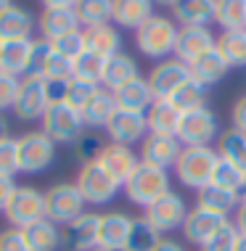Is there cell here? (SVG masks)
I'll return each instance as SVG.
<instances>
[{
    "instance_id": "cell-34",
    "label": "cell",
    "mask_w": 246,
    "mask_h": 251,
    "mask_svg": "<svg viewBox=\"0 0 246 251\" xmlns=\"http://www.w3.org/2000/svg\"><path fill=\"white\" fill-rule=\"evenodd\" d=\"M217 153H220V159L230 161V164H236L238 169L246 172V135L238 132L236 127L220 132V138H217Z\"/></svg>"
},
{
    "instance_id": "cell-13",
    "label": "cell",
    "mask_w": 246,
    "mask_h": 251,
    "mask_svg": "<svg viewBox=\"0 0 246 251\" xmlns=\"http://www.w3.org/2000/svg\"><path fill=\"white\" fill-rule=\"evenodd\" d=\"M215 48H217V37L212 35L209 26H180L172 56L191 66L193 61H199L204 53H209Z\"/></svg>"
},
{
    "instance_id": "cell-33",
    "label": "cell",
    "mask_w": 246,
    "mask_h": 251,
    "mask_svg": "<svg viewBox=\"0 0 246 251\" xmlns=\"http://www.w3.org/2000/svg\"><path fill=\"white\" fill-rule=\"evenodd\" d=\"M114 111H117V100H114V93L101 87V90L93 96L90 103L85 106V111H82V119H85L87 127H106L109 119L114 117Z\"/></svg>"
},
{
    "instance_id": "cell-37",
    "label": "cell",
    "mask_w": 246,
    "mask_h": 251,
    "mask_svg": "<svg viewBox=\"0 0 246 251\" xmlns=\"http://www.w3.org/2000/svg\"><path fill=\"white\" fill-rule=\"evenodd\" d=\"M215 22L222 26V32L246 29V0H217Z\"/></svg>"
},
{
    "instance_id": "cell-42",
    "label": "cell",
    "mask_w": 246,
    "mask_h": 251,
    "mask_svg": "<svg viewBox=\"0 0 246 251\" xmlns=\"http://www.w3.org/2000/svg\"><path fill=\"white\" fill-rule=\"evenodd\" d=\"M53 50L58 56L69 58V61H77L82 53L87 50V35L82 29H74L69 35H61L58 40H53Z\"/></svg>"
},
{
    "instance_id": "cell-53",
    "label": "cell",
    "mask_w": 246,
    "mask_h": 251,
    "mask_svg": "<svg viewBox=\"0 0 246 251\" xmlns=\"http://www.w3.org/2000/svg\"><path fill=\"white\" fill-rule=\"evenodd\" d=\"M45 8H74L80 0H40Z\"/></svg>"
},
{
    "instance_id": "cell-55",
    "label": "cell",
    "mask_w": 246,
    "mask_h": 251,
    "mask_svg": "<svg viewBox=\"0 0 246 251\" xmlns=\"http://www.w3.org/2000/svg\"><path fill=\"white\" fill-rule=\"evenodd\" d=\"M0 140H8V122L0 114Z\"/></svg>"
},
{
    "instance_id": "cell-39",
    "label": "cell",
    "mask_w": 246,
    "mask_h": 251,
    "mask_svg": "<svg viewBox=\"0 0 246 251\" xmlns=\"http://www.w3.org/2000/svg\"><path fill=\"white\" fill-rule=\"evenodd\" d=\"M212 182L215 185L225 188V191H233V193H244L246 188V172L244 169H238L236 164H230V161L220 159L215 167V175H212Z\"/></svg>"
},
{
    "instance_id": "cell-40",
    "label": "cell",
    "mask_w": 246,
    "mask_h": 251,
    "mask_svg": "<svg viewBox=\"0 0 246 251\" xmlns=\"http://www.w3.org/2000/svg\"><path fill=\"white\" fill-rule=\"evenodd\" d=\"M204 98H207V85H201L199 79L191 77L169 100H172V103L180 108L183 114H186V111H193V108H201L204 106Z\"/></svg>"
},
{
    "instance_id": "cell-59",
    "label": "cell",
    "mask_w": 246,
    "mask_h": 251,
    "mask_svg": "<svg viewBox=\"0 0 246 251\" xmlns=\"http://www.w3.org/2000/svg\"><path fill=\"white\" fill-rule=\"evenodd\" d=\"M0 50H3V40H0Z\"/></svg>"
},
{
    "instance_id": "cell-49",
    "label": "cell",
    "mask_w": 246,
    "mask_h": 251,
    "mask_svg": "<svg viewBox=\"0 0 246 251\" xmlns=\"http://www.w3.org/2000/svg\"><path fill=\"white\" fill-rule=\"evenodd\" d=\"M0 251H29L27 249V241L19 227H8L0 233Z\"/></svg>"
},
{
    "instance_id": "cell-11",
    "label": "cell",
    "mask_w": 246,
    "mask_h": 251,
    "mask_svg": "<svg viewBox=\"0 0 246 251\" xmlns=\"http://www.w3.org/2000/svg\"><path fill=\"white\" fill-rule=\"evenodd\" d=\"M215 138H220L217 117L207 106L183 114L180 130H177V140H180L183 146H209Z\"/></svg>"
},
{
    "instance_id": "cell-60",
    "label": "cell",
    "mask_w": 246,
    "mask_h": 251,
    "mask_svg": "<svg viewBox=\"0 0 246 251\" xmlns=\"http://www.w3.org/2000/svg\"><path fill=\"white\" fill-rule=\"evenodd\" d=\"M95 251H106V249H95Z\"/></svg>"
},
{
    "instance_id": "cell-26",
    "label": "cell",
    "mask_w": 246,
    "mask_h": 251,
    "mask_svg": "<svg viewBox=\"0 0 246 251\" xmlns=\"http://www.w3.org/2000/svg\"><path fill=\"white\" fill-rule=\"evenodd\" d=\"M138 64H135L133 56H127V53H117V56L106 58V69H104V85L106 90H119L122 85L133 82V79H138Z\"/></svg>"
},
{
    "instance_id": "cell-23",
    "label": "cell",
    "mask_w": 246,
    "mask_h": 251,
    "mask_svg": "<svg viewBox=\"0 0 246 251\" xmlns=\"http://www.w3.org/2000/svg\"><path fill=\"white\" fill-rule=\"evenodd\" d=\"M114 100H117V108L146 114L156 98H154V93H151L148 79L146 77H138V79H133V82L122 85L119 90H114Z\"/></svg>"
},
{
    "instance_id": "cell-7",
    "label": "cell",
    "mask_w": 246,
    "mask_h": 251,
    "mask_svg": "<svg viewBox=\"0 0 246 251\" xmlns=\"http://www.w3.org/2000/svg\"><path fill=\"white\" fill-rule=\"evenodd\" d=\"M5 220H8L11 227L24 230L27 225H35V222L45 220V193H40L37 188H16L13 199L5 209Z\"/></svg>"
},
{
    "instance_id": "cell-32",
    "label": "cell",
    "mask_w": 246,
    "mask_h": 251,
    "mask_svg": "<svg viewBox=\"0 0 246 251\" xmlns=\"http://www.w3.org/2000/svg\"><path fill=\"white\" fill-rule=\"evenodd\" d=\"M228 69H230L228 61L222 58V53L217 50V48L209 50V53H204L199 61H193V64H191V74H193V79H199L201 85H215V82H220Z\"/></svg>"
},
{
    "instance_id": "cell-22",
    "label": "cell",
    "mask_w": 246,
    "mask_h": 251,
    "mask_svg": "<svg viewBox=\"0 0 246 251\" xmlns=\"http://www.w3.org/2000/svg\"><path fill=\"white\" fill-rule=\"evenodd\" d=\"M37 29L45 40H58L61 35H69V32L80 29V19L74 8H45L37 19Z\"/></svg>"
},
{
    "instance_id": "cell-43",
    "label": "cell",
    "mask_w": 246,
    "mask_h": 251,
    "mask_svg": "<svg viewBox=\"0 0 246 251\" xmlns=\"http://www.w3.org/2000/svg\"><path fill=\"white\" fill-rule=\"evenodd\" d=\"M101 87L93 85V82H82V79H72L69 82V93H66V103H69L72 108H77V111L82 114L85 111V106L93 100V96L98 93Z\"/></svg>"
},
{
    "instance_id": "cell-5",
    "label": "cell",
    "mask_w": 246,
    "mask_h": 251,
    "mask_svg": "<svg viewBox=\"0 0 246 251\" xmlns=\"http://www.w3.org/2000/svg\"><path fill=\"white\" fill-rule=\"evenodd\" d=\"M85 127L87 125L82 119V114L69 103L48 106V111L43 114V132L53 143H77Z\"/></svg>"
},
{
    "instance_id": "cell-54",
    "label": "cell",
    "mask_w": 246,
    "mask_h": 251,
    "mask_svg": "<svg viewBox=\"0 0 246 251\" xmlns=\"http://www.w3.org/2000/svg\"><path fill=\"white\" fill-rule=\"evenodd\" d=\"M154 251H186V249H183V246H180V243H177V241L162 238V241H159V246H156Z\"/></svg>"
},
{
    "instance_id": "cell-56",
    "label": "cell",
    "mask_w": 246,
    "mask_h": 251,
    "mask_svg": "<svg viewBox=\"0 0 246 251\" xmlns=\"http://www.w3.org/2000/svg\"><path fill=\"white\" fill-rule=\"evenodd\" d=\"M236 251H246V235H241V238H238V246H236Z\"/></svg>"
},
{
    "instance_id": "cell-8",
    "label": "cell",
    "mask_w": 246,
    "mask_h": 251,
    "mask_svg": "<svg viewBox=\"0 0 246 251\" xmlns=\"http://www.w3.org/2000/svg\"><path fill=\"white\" fill-rule=\"evenodd\" d=\"M74 185L80 188L82 199L87 203H109L114 201V196L119 193V182H114L106 175V169L98 164V161H85L80 167L77 182Z\"/></svg>"
},
{
    "instance_id": "cell-4",
    "label": "cell",
    "mask_w": 246,
    "mask_h": 251,
    "mask_svg": "<svg viewBox=\"0 0 246 251\" xmlns=\"http://www.w3.org/2000/svg\"><path fill=\"white\" fill-rule=\"evenodd\" d=\"M85 199L74 182H58L45 191V220L53 225H69L80 214H85Z\"/></svg>"
},
{
    "instance_id": "cell-24",
    "label": "cell",
    "mask_w": 246,
    "mask_h": 251,
    "mask_svg": "<svg viewBox=\"0 0 246 251\" xmlns=\"http://www.w3.org/2000/svg\"><path fill=\"white\" fill-rule=\"evenodd\" d=\"M172 13L180 26H209L215 22L217 0H175Z\"/></svg>"
},
{
    "instance_id": "cell-12",
    "label": "cell",
    "mask_w": 246,
    "mask_h": 251,
    "mask_svg": "<svg viewBox=\"0 0 246 251\" xmlns=\"http://www.w3.org/2000/svg\"><path fill=\"white\" fill-rule=\"evenodd\" d=\"M48 106L51 103H48V96H45V77H40V74H27V77H22L16 103H13V114L24 122L43 119Z\"/></svg>"
},
{
    "instance_id": "cell-41",
    "label": "cell",
    "mask_w": 246,
    "mask_h": 251,
    "mask_svg": "<svg viewBox=\"0 0 246 251\" xmlns=\"http://www.w3.org/2000/svg\"><path fill=\"white\" fill-rule=\"evenodd\" d=\"M238 238H241V233L236 230V225L233 222H225V225L217 227L199 249L201 251H236Z\"/></svg>"
},
{
    "instance_id": "cell-44",
    "label": "cell",
    "mask_w": 246,
    "mask_h": 251,
    "mask_svg": "<svg viewBox=\"0 0 246 251\" xmlns=\"http://www.w3.org/2000/svg\"><path fill=\"white\" fill-rule=\"evenodd\" d=\"M19 169V143L13 138L0 140V177H16Z\"/></svg>"
},
{
    "instance_id": "cell-51",
    "label": "cell",
    "mask_w": 246,
    "mask_h": 251,
    "mask_svg": "<svg viewBox=\"0 0 246 251\" xmlns=\"http://www.w3.org/2000/svg\"><path fill=\"white\" fill-rule=\"evenodd\" d=\"M233 127L246 135V96H241L233 106Z\"/></svg>"
},
{
    "instance_id": "cell-57",
    "label": "cell",
    "mask_w": 246,
    "mask_h": 251,
    "mask_svg": "<svg viewBox=\"0 0 246 251\" xmlns=\"http://www.w3.org/2000/svg\"><path fill=\"white\" fill-rule=\"evenodd\" d=\"M11 5H13V0H0V13H3L5 8H11Z\"/></svg>"
},
{
    "instance_id": "cell-38",
    "label": "cell",
    "mask_w": 246,
    "mask_h": 251,
    "mask_svg": "<svg viewBox=\"0 0 246 251\" xmlns=\"http://www.w3.org/2000/svg\"><path fill=\"white\" fill-rule=\"evenodd\" d=\"M104 69H106V58L93 50H85L74 61V79L98 85V82H104Z\"/></svg>"
},
{
    "instance_id": "cell-30",
    "label": "cell",
    "mask_w": 246,
    "mask_h": 251,
    "mask_svg": "<svg viewBox=\"0 0 246 251\" xmlns=\"http://www.w3.org/2000/svg\"><path fill=\"white\" fill-rule=\"evenodd\" d=\"M87 35V50L98 53L104 58H111L122 53V35L117 26L104 24V26H93V29H85Z\"/></svg>"
},
{
    "instance_id": "cell-3",
    "label": "cell",
    "mask_w": 246,
    "mask_h": 251,
    "mask_svg": "<svg viewBox=\"0 0 246 251\" xmlns=\"http://www.w3.org/2000/svg\"><path fill=\"white\" fill-rule=\"evenodd\" d=\"M122 188H125L130 201L146 209V206H151L156 199H162L164 193H169L167 169H159V167H151V164H146V161H140Z\"/></svg>"
},
{
    "instance_id": "cell-28",
    "label": "cell",
    "mask_w": 246,
    "mask_h": 251,
    "mask_svg": "<svg viewBox=\"0 0 246 251\" xmlns=\"http://www.w3.org/2000/svg\"><path fill=\"white\" fill-rule=\"evenodd\" d=\"M32 16L19 5H11L0 13V40L3 43H11V40H27L32 35Z\"/></svg>"
},
{
    "instance_id": "cell-58",
    "label": "cell",
    "mask_w": 246,
    "mask_h": 251,
    "mask_svg": "<svg viewBox=\"0 0 246 251\" xmlns=\"http://www.w3.org/2000/svg\"><path fill=\"white\" fill-rule=\"evenodd\" d=\"M154 3H159V5H169V8H172L175 0H154Z\"/></svg>"
},
{
    "instance_id": "cell-46",
    "label": "cell",
    "mask_w": 246,
    "mask_h": 251,
    "mask_svg": "<svg viewBox=\"0 0 246 251\" xmlns=\"http://www.w3.org/2000/svg\"><path fill=\"white\" fill-rule=\"evenodd\" d=\"M51 53H53L51 40H45V37L32 40V69H29V74H40L43 77V69H45L48 58H51Z\"/></svg>"
},
{
    "instance_id": "cell-36",
    "label": "cell",
    "mask_w": 246,
    "mask_h": 251,
    "mask_svg": "<svg viewBox=\"0 0 246 251\" xmlns=\"http://www.w3.org/2000/svg\"><path fill=\"white\" fill-rule=\"evenodd\" d=\"M159 241H162V235L143 217H138V220H133V227H130L122 251H154L159 246Z\"/></svg>"
},
{
    "instance_id": "cell-18",
    "label": "cell",
    "mask_w": 246,
    "mask_h": 251,
    "mask_svg": "<svg viewBox=\"0 0 246 251\" xmlns=\"http://www.w3.org/2000/svg\"><path fill=\"white\" fill-rule=\"evenodd\" d=\"M133 227V217L125 212H106L98 222V249L106 251H122L127 241V233Z\"/></svg>"
},
{
    "instance_id": "cell-1",
    "label": "cell",
    "mask_w": 246,
    "mask_h": 251,
    "mask_svg": "<svg viewBox=\"0 0 246 251\" xmlns=\"http://www.w3.org/2000/svg\"><path fill=\"white\" fill-rule=\"evenodd\" d=\"M217 161H220V153L212 146H183V153L175 164V175L183 185L199 191L207 182H212Z\"/></svg>"
},
{
    "instance_id": "cell-61",
    "label": "cell",
    "mask_w": 246,
    "mask_h": 251,
    "mask_svg": "<svg viewBox=\"0 0 246 251\" xmlns=\"http://www.w3.org/2000/svg\"><path fill=\"white\" fill-rule=\"evenodd\" d=\"M241 196H246V188H244V193H241Z\"/></svg>"
},
{
    "instance_id": "cell-35",
    "label": "cell",
    "mask_w": 246,
    "mask_h": 251,
    "mask_svg": "<svg viewBox=\"0 0 246 251\" xmlns=\"http://www.w3.org/2000/svg\"><path fill=\"white\" fill-rule=\"evenodd\" d=\"M217 50L228 66H246V29H230L217 37Z\"/></svg>"
},
{
    "instance_id": "cell-31",
    "label": "cell",
    "mask_w": 246,
    "mask_h": 251,
    "mask_svg": "<svg viewBox=\"0 0 246 251\" xmlns=\"http://www.w3.org/2000/svg\"><path fill=\"white\" fill-rule=\"evenodd\" d=\"M74 13L80 19V26H104L114 22V0H80L74 5Z\"/></svg>"
},
{
    "instance_id": "cell-10",
    "label": "cell",
    "mask_w": 246,
    "mask_h": 251,
    "mask_svg": "<svg viewBox=\"0 0 246 251\" xmlns=\"http://www.w3.org/2000/svg\"><path fill=\"white\" fill-rule=\"evenodd\" d=\"M191 77H193V74H191L188 64H183V61H177V58H164L162 64L154 66L146 79H148V85H151V93H154L156 100L159 98L169 100Z\"/></svg>"
},
{
    "instance_id": "cell-17",
    "label": "cell",
    "mask_w": 246,
    "mask_h": 251,
    "mask_svg": "<svg viewBox=\"0 0 246 251\" xmlns=\"http://www.w3.org/2000/svg\"><path fill=\"white\" fill-rule=\"evenodd\" d=\"M183 153V143L177 138H167V135H146L140 143V161L159 169H169L177 164Z\"/></svg>"
},
{
    "instance_id": "cell-19",
    "label": "cell",
    "mask_w": 246,
    "mask_h": 251,
    "mask_svg": "<svg viewBox=\"0 0 246 251\" xmlns=\"http://www.w3.org/2000/svg\"><path fill=\"white\" fill-rule=\"evenodd\" d=\"M225 222H228V217H220V214L207 212V209H201V206H193V209H188L186 220H183V235H186V241L201 246L217 227L225 225Z\"/></svg>"
},
{
    "instance_id": "cell-50",
    "label": "cell",
    "mask_w": 246,
    "mask_h": 251,
    "mask_svg": "<svg viewBox=\"0 0 246 251\" xmlns=\"http://www.w3.org/2000/svg\"><path fill=\"white\" fill-rule=\"evenodd\" d=\"M16 182H13L11 177H0V212H5L8 209V203L13 199V193H16Z\"/></svg>"
},
{
    "instance_id": "cell-20",
    "label": "cell",
    "mask_w": 246,
    "mask_h": 251,
    "mask_svg": "<svg viewBox=\"0 0 246 251\" xmlns=\"http://www.w3.org/2000/svg\"><path fill=\"white\" fill-rule=\"evenodd\" d=\"M146 122H148V132L151 135H167V138H177L183 122V111L177 108L172 100H154L151 108L146 111Z\"/></svg>"
},
{
    "instance_id": "cell-14",
    "label": "cell",
    "mask_w": 246,
    "mask_h": 251,
    "mask_svg": "<svg viewBox=\"0 0 246 251\" xmlns=\"http://www.w3.org/2000/svg\"><path fill=\"white\" fill-rule=\"evenodd\" d=\"M98 222H101V214L95 212L80 214L77 220L64 225L61 243L69 251H95L98 249Z\"/></svg>"
},
{
    "instance_id": "cell-9",
    "label": "cell",
    "mask_w": 246,
    "mask_h": 251,
    "mask_svg": "<svg viewBox=\"0 0 246 251\" xmlns=\"http://www.w3.org/2000/svg\"><path fill=\"white\" fill-rule=\"evenodd\" d=\"M186 214H188L186 201H183V196L175 193V191L164 193L162 199H156L151 203V206L143 209V220H146L159 235L169 233V230H175V227H183Z\"/></svg>"
},
{
    "instance_id": "cell-16",
    "label": "cell",
    "mask_w": 246,
    "mask_h": 251,
    "mask_svg": "<svg viewBox=\"0 0 246 251\" xmlns=\"http://www.w3.org/2000/svg\"><path fill=\"white\" fill-rule=\"evenodd\" d=\"M95 161H98V164L106 169L109 177H111L114 182H119V185H125L127 177L135 172V167L140 164L133 148L122 146V143H106L104 148H101V153H98Z\"/></svg>"
},
{
    "instance_id": "cell-6",
    "label": "cell",
    "mask_w": 246,
    "mask_h": 251,
    "mask_svg": "<svg viewBox=\"0 0 246 251\" xmlns=\"http://www.w3.org/2000/svg\"><path fill=\"white\" fill-rule=\"evenodd\" d=\"M16 143H19V169L24 175H37L51 167L53 153H56V143L43 130L24 132L22 138H16Z\"/></svg>"
},
{
    "instance_id": "cell-27",
    "label": "cell",
    "mask_w": 246,
    "mask_h": 251,
    "mask_svg": "<svg viewBox=\"0 0 246 251\" xmlns=\"http://www.w3.org/2000/svg\"><path fill=\"white\" fill-rule=\"evenodd\" d=\"M154 16V0H114V22L125 29H138Z\"/></svg>"
},
{
    "instance_id": "cell-25",
    "label": "cell",
    "mask_w": 246,
    "mask_h": 251,
    "mask_svg": "<svg viewBox=\"0 0 246 251\" xmlns=\"http://www.w3.org/2000/svg\"><path fill=\"white\" fill-rule=\"evenodd\" d=\"M238 201H241V193L225 191V188L215 185V182H207L204 188L196 191V206L207 209V212H215L220 217H228L230 212H236Z\"/></svg>"
},
{
    "instance_id": "cell-21",
    "label": "cell",
    "mask_w": 246,
    "mask_h": 251,
    "mask_svg": "<svg viewBox=\"0 0 246 251\" xmlns=\"http://www.w3.org/2000/svg\"><path fill=\"white\" fill-rule=\"evenodd\" d=\"M29 69H32V37L3 43V50H0V72L22 79L29 74Z\"/></svg>"
},
{
    "instance_id": "cell-15",
    "label": "cell",
    "mask_w": 246,
    "mask_h": 251,
    "mask_svg": "<svg viewBox=\"0 0 246 251\" xmlns=\"http://www.w3.org/2000/svg\"><path fill=\"white\" fill-rule=\"evenodd\" d=\"M106 132H109V138H111V143H122V146L140 143V140H146V132H148L146 114L117 108L114 117L109 119V125H106Z\"/></svg>"
},
{
    "instance_id": "cell-2",
    "label": "cell",
    "mask_w": 246,
    "mask_h": 251,
    "mask_svg": "<svg viewBox=\"0 0 246 251\" xmlns=\"http://www.w3.org/2000/svg\"><path fill=\"white\" fill-rule=\"evenodd\" d=\"M177 32H180V26H177L169 16L154 13L146 24H140L138 29H135V45H138V50L148 58L169 56V53H175Z\"/></svg>"
},
{
    "instance_id": "cell-45",
    "label": "cell",
    "mask_w": 246,
    "mask_h": 251,
    "mask_svg": "<svg viewBox=\"0 0 246 251\" xmlns=\"http://www.w3.org/2000/svg\"><path fill=\"white\" fill-rule=\"evenodd\" d=\"M43 77L45 79H74V61L58 56L53 50L48 64H45V69H43Z\"/></svg>"
},
{
    "instance_id": "cell-52",
    "label": "cell",
    "mask_w": 246,
    "mask_h": 251,
    "mask_svg": "<svg viewBox=\"0 0 246 251\" xmlns=\"http://www.w3.org/2000/svg\"><path fill=\"white\" fill-rule=\"evenodd\" d=\"M233 225H236V230L241 235H246V196H241V201H238V206H236Z\"/></svg>"
},
{
    "instance_id": "cell-47",
    "label": "cell",
    "mask_w": 246,
    "mask_h": 251,
    "mask_svg": "<svg viewBox=\"0 0 246 251\" xmlns=\"http://www.w3.org/2000/svg\"><path fill=\"white\" fill-rule=\"evenodd\" d=\"M19 85H22V79H19V77H11V74L0 72V111L13 108L16 96H19Z\"/></svg>"
},
{
    "instance_id": "cell-29",
    "label": "cell",
    "mask_w": 246,
    "mask_h": 251,
    "mask_svg": "<svg viewBox=\"0 0 246 251\" xmlns=\"http://www.w3.org/2000/svg\"><path fill=\"white\" fill-rule=\"evenodd\" d=\"M22 235L29 251H56L61 243V230L51 220H40L35 225H27L22 230Z\"/></svg>"
},
{
    "instance_id": "cell-48",
    "label": "cell",
    "mask_w": 246,
    "mask_h": 251,
    "mask_svg": "<svg viewBox=\"0 0 246 251\" xmlns=\"http://www.w3.org/2000/svg\"><path fill=\"white\" fill-rule=\"evenodd\" d=\"M69 82L72 79H45V96L48 103H66V93H69Z\"/></svg>"
}]
</instances>
